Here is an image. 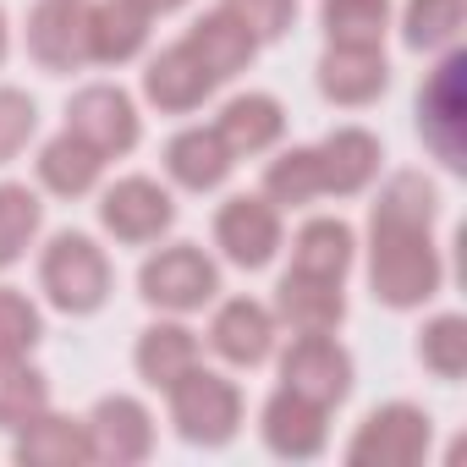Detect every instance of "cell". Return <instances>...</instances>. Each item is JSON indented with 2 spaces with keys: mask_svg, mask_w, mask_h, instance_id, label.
<instances>
[{
  "mask_svg": "<svg viewBox=\"0 0 467 467\" xmlns=\"http://www.w3.org/2000/svg\"><path fill=\"white\" fill-rule=\"evenodd\" d=\"M440 187L423 171H390L368 209V292L412 314L445 292V254L434 243Z\"/></svg>",
  "mask_w": 467,
  "mask_h": 467,
  "instance_id": "cell-1",
  "label": "cell"
},
{
  "mask_svg": "<svg viewBox=\"0 0 467 467\" xmlns=\"http://www.w3.org/2000/svg\"><path fill=\"white\" fill-rule=\"evenodd\" d=\"M116 270L110 254L88 237V231H56V237L39 248V292L56 314L67 319H88L110 303Z\"/></svg>",
  "mask_w": 467,
  "mask_h": 467,
  "instance_id": "cell-2",
  "label": "cell"
},
{
  "mask_svg": "<svg viewBox=\"0 0 467 467\" xmlns=\"http://www.w3.org/2000/svg\"><path fill=\"white\" fill-rule=\"evenodd\" d=\"M165 407H171V429L187 445H203V451L231 445L237 429H243V390H237V379H225L220 368H203V363H192L176 385H165Z\"/></svg>",
  "mask_w": 467,
  "mask_h": 467,
  "instance_id": "cell-3",
  "label": "cell"
},
{
  "mask_svg": "<svg viewBox=\"0 0 467 467\" xmlns=\"http://www.w3.org/2000/svg\"><path fill=\"white\" fill-rule=\"evenodd\" d=\"M418 138L445 171H467V50H440L418 88Z\"/></svg>",
  "mask_w": 467,
  "mask_h": 467,
  "instance_id": "cell-4",
  "label": "cell"
},
{
  "mask_svg": "<svg viewBox=\"0 0 467 467\" xmlns=\"http://www.w3.org/2000/svg\"><path fill=\"white\" fill-rule=\"evenodd\" d=\"M138 297L160 314H198L220 297V265L198 243H165L138 270Z\"/></svg>",
  "mask_w": 467,
  "mask_h": 467,
  "instance_id": "cell-5",
  "label": "cell"
},
{
  "mask_svg": "<svg viewBox=\"0 0 467 467\" xmlns=\"http://www.w3.org/2000/svg\"><path fill=\"white\" fill-rule=\"evenodd\" d=\"M429 451H434V418L418 401L374 407L347 440V462L352 467H418Z\"/></svg>",
  "mask_w": 467,
  "mask_h": 467,
  "instance_id": "cell-6",
  "label": "cell"
},
{
  "mask_svg": "<svg viewBox=\"0 0 467 467\" xmlns=\"http://www.w3.org/2000/svg\"><path fill=\"white\" fill-rule=\"evenodd\" d=\"M281 243H286V225H281V209L265 192H231L214 209V248H220L225 265L265 270V265H275Z\"/></svg>",
  "mask_w": 467,
  "mask_h": 467,
  "instance_id": "cell-7",
  "label": "cell"
},
{
  "mask_svg": "<svg viewBox=\"0 0 467 467\" xmlns=\"http://www.w3.org/2000/svg\"><path fill=\"white\" fill-rule=\"evenodd\" d=\"M99 225L121 248H149L176 225V198L154 176H121L99 192Z\"/></svg>",
  "mask_w": 467,
  "mask_h": 467,
  "instance_id": "cell-8",
  "label": "cell"
},
{
  "mask_svg": "<svg viewBox=\"0 0 467 467\" xmlns=\"http://www.w3.org/2000/svg\"><path fill=\"white\" fill-rule=\"evenodd\" d=\"M67 132H78L83 143H94L105 160H121V154L138 149L143 116H138V99L121 83H88L67 105Z\"/></svg>",
  "mask_w": 467,
  "mask_h": 467,
  "instance_id": "cell-9",
  "label": "cell"
},
{
  "mask_svg": "<svg viewBox=\"0 0 467 467\" xmlns=\"http://www.w3.org/2000/svg\"><path fill=\"white\" fill-rule=\"evenodd\" d=\"M352 379H358V368H352V352L336 341V330L292 336L281 347V385L319 401V407H341L352 396Z\"/></svg>",
  "mask_w": 467,
  "mask_h": 467,
  "instance_id": "cell-10",
  "label": "cell"
},
{
  "mask_svg": "<svg viewBox=\"0 0 467 467\" xmlns=\"http://www.w3.org/2000/svg\"><path fill=\"white\" fill-rule=\"evenodd\" d=\"M88 429V462L105 467H138L154 456V412L138 396H99L83 418Z\"/></svg>",
  "mask_w": 467,
  "mask_h": 467,
  "instance_id": "cell-11",
  "label": "cell"
},
{
  "mask_svg": "<svg viewBox=\"0 0 467 467\" xmlns=\"http://www.w3.org/2000/svg\"><path fill=\"white\" fill-rule=\"evenodd\" d=\"M314 165H319V192H325V198H358V192H368V187L379 182V171H385V143H379L368 127L347 121V127H330V132L314 143Z\"/></svg>",
  "mask_w": 467,
  "mask_h": 467,
  "instance_id": "cell-12",
  "label": "cell"
},
{
  "mask_svg": "<svg viewBox=\"0 0 467 467\" xmlns=\"http://www.w3.org/2000/svg\"><path fill=\"white\" fill-rule=\"evenodd\" d=\"M259 440L281 462H314L330 445V407H319V401L275 385L270 401L259 407Z\"/></svg>",
  "mask_w": 467,
  "mask_h": 467,
  "instance_id": "cell-13",
  "label": "cell"
},
{
  "mask_svg": "<svg viewBox=\"0 0 467 467\" xmlns=\"http://www.w3.org/2000/svg\"><path fill=\"white\" fill-rule=\"evenodd\" d=\"M275 341H281V325H275V308L259 303V297H225L209 319V352L231 368H259L275 358Z\"/></svg>",
  "mask_w": 467,
  "mask_h": 467,
  "instance_id": "cell-14",
  "label": "cell"
},
{
  "mask_svg": "<svg viewBox=\"0 0 467 467\" xmlns=\"http://www.w3.org/2000/svg\"><path fill=\"white\" fill-rule=\"evenodd\" d=\"M23 39L45 72H83L88 67V0H34Z\"/></svg>",
  "mask_w": 467,
  "mask_h": 467,
  "instance_id": "cell-15",
  "label": "cell"
},
{
  "mask_svg": "<svg viewBox=\"0 0 467 467\" xmlns=\"http://www.w3.org/2000/svg\"><path fill=\"white\" fill-rule=\"evenodd\" d=\"M314 72H319V94L341 110H368L390 88L385 45H325Z\"/></svg>",
  "mask_w": 467,
  "mask_h": 467,
  "instance_id": "cell-16",
  "label": "cell"
},
{
  "mask_svg": "<svg viewBox=\"0 0 467 467\" xmlns=\"http://www.w3.org/2000/svg\"><path fill=\"white\" fill-rule=\"evenodd\" d=\"M214 78H209V67L176 39V45H165L160 56H149V67H143V99L160 110V116H192V110H203L209 99H214Z\"/></svg>",
  "mask_w": 467,
  "mask_h": 467,
  "instance_id": "cell-17",
  "label": "cell"
},
{
  "mask_svg": "<svg viewBox=\"0 0 467 467\" xmlns=\"http://www.w3.org/2000/svg\"><path fill=\"white\" fill-rule=\"evenodd\" d=\"M275 325H286L292 336H325L341 330L347 319V281H325V275H303L286 270L275 286Z\"/></svg>",
  "mask_w": 467,
  "mask_h": 467,
  "instance_id": "cell-18",
  "label": "cell"
},
{
  "mask_svg": "<svg viewBox=\"0 0 467 467\" xmlns=\"http://www.w3.org/2000/svg\"><path fill=\"white\" fill-rule=\"evenodd\" d=\"M182 45L209 67V78L214 83H231V78H243L254 61H259V34L243 23V17H231L225 6H214V12H203V17H192V28L182 34Z\"/></svg>",
  "mask_w": 467,
  "mask_h": 467,
  "instance_id": "cell-19",
  "label": "cell"
},
{
  "mask_svg": "<svg viewBox=\"0 0 467 467\" xmlns=\"http://www.w3.org/2000/svg\"><path fill=\"white\" fill-rule=\"evenodd\" d=\"M209 127L225 138V149L237 154V160H254V154H270L286 138V105L275 94L248 88V94H231Z\"/></svg>",
  "mask_w": 467,
  "mask_h": 467,
  "instance_id": "cell-20",
  "label": "cell"
},
{
  "mask_svg": "<svg viewBox=\"0 0 467 467\" xmlns=\"http://www.w3.org/2000/svg\"><path fill=\"white\" fill-rule=\"evenodd\" d=\"M237 171V154L225 149V138L214 127H182L165 143V176L182 192H214L225 187V176Z\"/></svg>",
  "mask_w": 467,
  "mask_h": 467,
  "instance_id": "cell-21",
  "label": "cell"
},
{
  "mask_svg": "<svg viewBox=\"0 0 467 467\" xmlns=\"http://www.w3.org/2000/svg\"><path fill=\"white\" fill-rule=\"evenodd\" d=\"M12 462H23V467H78V462H88L83 418H67V412L45 407L39 418H28L12 434Z\"/></svg>",
  "mask_w": 467,
  "mask_h": 467,
  "instance_id": "cell-22",
  "label": "cell"
},
{
  "mask_svg": "<svg viewBox=\"0 0 467 467\" xmlns=\"http://www.w3.org/2000/svg\"><path fill=\"white\" fill-rule=\"evenodd\" d=\"M358 265V231L341 220V214H314L297 225L292 237V265L286 270H303V275H325V281H347Z\"/></svg>",
  "mask_w": 467,
  "mask_h": 467,
  "instance_id": "cell-23",
  "label": "cell"
},
{
  "mask_svg": "<svg viewBox=\"0 0 467 467\" xmlns=\"http://www.w3.org/2000/svg\"><path fill=\"white\" fill-rule=\"evenodd\" d=\"M149 50V17L132 0H88V67H127Z\"/></svg>",
  "mask_w": 467,
  "mask_h": 467,
  "instance_id": "cell-24",
  "label": "cell"
},
{
  "mask_svg": "<svg viewBox=\"0 0 467 467\" xmlns=\"http://www.w3.org/2000/svg\"><path fill=\"white\" fill-rule=\"evenodd\" d=\"M105 165H110V160H105L94 143H83L78 132H67V127H61V132L39 149V160H34L39 187L56 192V198H88V192L99 187Z\"/></svg>",
  "mask_w": 467,
  "mask_h": 467,
  "instance_id": "cell-25",
  "label": "cell"
},
{
  "mask_svg": "<svg viewBox=\"0 0 467 467\" xmlns=\"http://www.w3.org/2000/svg\"><path fill=\"white\" fill-rule=\"evenodd\" d=\"M192 363H203V347H198V336H192L176 314H171V319H154V325L138 336V347H132V368H138V379L154 385V390L176 385Z\"/></svg>",
  "mask_w": 467,
  "mask_h": 467,
  "instance_id": "cell-26",
  "label": "cell"
},
{
  "mask_svg": "<svg viewBox=\"0 0 467 467\" xmlns=\"http://www.w3.org/2000/svg\"><path fill=\"white\" fill-rule=\"evenodd\" d=\"M45 231V198L28 182H0V270L28 259V248Z\"/></svg>",
  "mask_w": 467,
  "mask_h": 467,
  "instance_id": "cell-27",
  "label": "cell"
},
{
  "mask_svg": "<svg viewBox=\"0 0 467 467\" xmlns=\"http://www.w3.org/2000/svg\"><path fill=\"white\" fill-rule=\"evenodd\" d=\"M467 28V0H407L401 6V45L418 56H440Z\"/></svg>",
  "mask_w": 467,
  "mask_h": 467,
  "instance_id": "cell-28",
  "label": "cell"
},
{
  "mask_svg": "<svg viewBox=\"0 0 467 467\" xmlns=\"http://www.w3.org/2000/svg\"><path fill=\"white\" fill-rule=\"evenodd\" d=\"M259 192L286 214V209H308L319 192V165H314V143H297V149H281L270 165H265V182Z\"/></svg>",
  "mask_w": 467,
  "mask_h": 467,
  "instance_id": "cell-29",
  "label": "cell"
},
{
  "mask_svg": "<svg viewBox=\"0 0 467 467\" xmlns=\"http://www.w3.org/2000/svg\"><path fill=\"white\" fill-rule=\"evenodd\" d=\"M325 45H385L390 0H319Z\"/></svg>",
  "mask_w": 467,
  "mask_h": 467,
  "instance_id": "cell-30",
  "label": "cell"
},
{
  "mask_svg": "<svg viewBox=\"0 0 467 467\" xmlns=\"http://www.w3.org/2000/svg\"><path fill=\"white\" fill-rule=\"evenodd\" d=\"M418 363L434 379L456 385L467 374V314H434V319H423V330H418Z\"/></svg>",
  "mask_w": 467,
  "mask_h": 467,
  "instance_id": "cell-31",
  "label": "cell"
},
{
  "mask_svg": "<svg viewBox=\"0 0 467 467\" xmlns=\"http://www.w3.org/2000/svg\"><path fill=\"white\" fill-rule=\"evenodd\" d=\"M50 407V379L45 368H34L28 358L17 363H0V429L17 434L28 418H39Z\"/></svg>",
  "mask_w": 467,
  "mask_h": 467,
  "instance_id": "cell-32",
  "label": "cell"
},
{
  "mask_svg": "<svg viewBox=\"0 0 467 467\" xmlns=\"http://www.w3.org/2000/svg\"><path fill=\"white\" fill-rule=\"evenodd\" d=\"M45 341V314L28 292L17 286H0V363H17L34 358V347Z\"/></svg>",
  "mask_w": 467,
  "mask_h": 467,
  "instance_id": "cell-33",
  "label": "cell"
},
{
  "mask_svg": "<svg viewBox=\"0 0 467 467\" xmlns=\"http://www.w3.org/2000/svg\"><path fill=\"white\" fill-rule=\"evenodd\" d=\"M39 132V105L28 88H12V83H0V165H12Z\"/></svg>",
  "mask_w": 467,
  "mask_h": 467,
  "instance_id": "cell-34",
  "label": "cell"
},
{
  "mask_svg": "<svg viewBox=\"0 0 467 467\" xmlns=\"http://www.w3.org/2000/svg\"><path fill=\"white\" fill-rule=\"evenodd\" d=\"M220 6H225L231 17H243V23L259 34V45L286 39L292 23H297V0H220Z\"/></svg>",
  "mask_w": 467,
  "mask_h": 467,
  "instance_id": "cell-35",
  "label": "cell"
},
{
  "mask_svg": "<svg viewBox=\"0 0 467 467\" xmlns=\"http://www.w3.org/2000/svg\"><path fill=\"white\" fill-rule=\"evenodd\" d=\"M132 6H138V12H143L149 23H154V17H171V12H182L187 0H132Z\"/></svg>",
  "mask_w": 467,
  "mask_h": 467,
  "instance_id": "cell-36",
  "label": "cell"
},
{
  "mask_svg": "<svg viewBox=\"0 0 467 467\" xmlns=\"http://www.w3.org/2000/svg\"><path fill=\"white\" fill-rule=\"evenodd\" d=\"M6 50H12V23H6V6H0V61H6Z\"/></svg>",
  "mask_w": 467,
  "mask_h": 467,
  "instance_id": "cell-37",
  "label": "cell"
}]
</instances>
